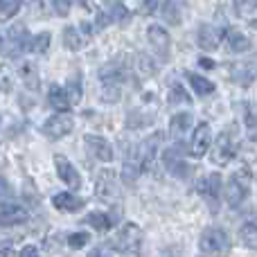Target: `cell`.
<instances>
[{
    "label": "cell",
    "instance_id": "obj_1",
    "mask_svg": "<svg viewBox=\"0 0 257 257\" xmlns=\"http://www.w3.org/2000/svg\"><path fill=\"white\" fill-rule=\"evenodd\" d=\"M142 230L136 226V223H124L120 228V232L115 235L113 239V248L120 250L122 255H128V257H136L142 253Z\"/></svg>",
    "mask_w": 257,
    "mask_h": 257
},
{
    "label": "cell",
    "instance_id": "obj_2",
    "mask_svg": "<svg viewBox=\"0 0 257 257\" xmlns=\"http://www.w3.org/2000/svg\"><path fill=\"white\" fill-rule=\"evenodd\" d=\"M199 248L210 257H226L230 253V237L223 228H208L201 235Z\"/></svg>",
    "mask_w": 257,
    "mask_h": 257
},
{
    "label": "cell",
    "instance_id": "obj_3",
    "mask_svg": "<svg viewBox=\"0 0 257 257\" xmlns=\"http://www.w3.org/2000/svg\"><path fill=\"white\" fill-rule=\"evenodd\" d=\"M248 190H250V174L246 169H239L235 172L226 183V190H223V199L230 208H239L241 203L246 201L248 196Z\"/></svg>",
    "mask_w": 257,
    "mask_h": 257
},
{
    "label": "cell",
    "instance_id": "obj_4",
    "mask_svg": "<svg viewBox=\"0 0 257 257\" xmlns=\"http://www.w3.org/2000/svg\"><path fill=\"white\" fill-rule=\"evenodd\" d=\"M235 154H237L235 138H232L228 131L219 133V136L214 138L212 154H210V158H212V163H214V165H219V167H223V165H228L232 158H235Z\"/></svg>",
    "mask_w": 257,
    "mask_h": 257
},
{
    "label": "cell",
    "instance_id": "obj_5",
    "mask_svg": "<svg viewBox=\"0 0 257 257\" xmlns=\"http://www.w3.org/2000/svg\"><path fill=\"white\" fill-rule=\"evenodd\" d=\"M163 163H165V167H167V172L169 174H174L176 178H190V167H187V163H185V158H183V149H181V145H176V147H169L167 151L163 154Z\"/></svg>",
    "mask_w": 257,
    "mask_h": 257
},
{
    "label": "cell",
    "instance_id": "obj_6",
    "mask_svg": "<svg viewBox=\"0 0 257 257\" xmlns=\"http://www.w3.org/2000/svg\"><path fill=\"white\" fill-rule=\"evenodd\" d=\"M72 128H75V120H72L68 113H59V115L48 117V122L41 126V131H43L50 140H59V138L68 136Z\"/></svg>",
    "mask_w": 257,
    "mask_h": 257
},
{
    "label": "cell",
    "instance_id": "obj_7",
    "mask_svg": "<svg viewBox=\"0 0 257 257\" xmlns=\"http://www.w3.org/2000/svg\"><path fill=\"white\" fill-rule=\"evenodd\" d=\"M210 142H212V131H210L208 122H201L199 126L192 133V142H190V156L192 158H203L210 151Z\"/></svg>",
    "mask_w": 257,
    "mask_h": 257
},
{
    "label": "cell",
    "instance_id": "obj_8",
    "mask_svg": "<svg viewBox=\"0 0 257 257\" xmlns=\"http://www.w3.org/2000/svg\"><path fill=\"white\" fill-rule=\"evenodd\" d=\"M54 167H57L59 178L66 183V187H70V190H79L81 187V176H79V172L75 169V165H72L66 156H61V154L54 156Z\"/></svg>",
    "mask_w": 257,
    "mask_h": 257
},
{
    "label": "cell",
    "instance_id": "obj_9",
    "mask_svg": "<svg viewBox=\"0 0 257 257\" xmlns=\"http://www.w3.org/2000/svg\"><path fill=\"white\" fill-rule=\"evenodd\" d=\"M219 192H221V176L219 174H208L199 183V194L208 201L212 212H217V208H219Z\"/></svg>",
    "mask_w": 257,
    "mask_h": 257
},
{
    "label": "cell",
    "instance_id": "obj_10",
    "mask_svg": "<svg viewBox=\"0 0 257 257\" xmlns=\"http://www.w3.org/2000/svg\"><path fill=\"white\" fill-rule=\"evenodd\" d=\"M84 145L86 149H88V154L93 156L95 160H99V163H111L115 156H113V147L108 145V140H104V138L99 136H84Z\"/></svg>",
    "mask_w": 257,
    "mask_h": 257
},
{
    "label": "cell",
    "instance_id": "obj_11",
    "mask_svg": "<svg viewBox=\"0 0 257 257\" xmlns=\"http://www.w3.org/2000/svg\"><path fill=\"white\" fill-rule=\"evenodd\" d=\"M230 79L239 86H250L257 79V59L253 61H241L230 66Z\"/></svg>",
    "mask_w": 257,
    "mask_h": 257
},
{
    "label": "cell",
    "instance_id": "obj_12",
    "mask_svg": "<svg viewBox=\"0 0 257 257\" xmlns=\"http://www.w3.org/2000/svg\"><path fill=\"white\" fill-rule=\"evenodd\" d=\"M30 43V34H27L25 25H14L9 30V39H7V50H3L7 57H18L23 50H27Z\"/></svg>",
    "mask_w": 257,
    "mask_h": 257
},
{
    "label": "cell",
    "instance_id": "obj_13",
    "mask_svg": "<svg viewBox=\"0 0 257 257\" xmlns=\"http://www.w3.org/2000/svg\"><path fill=\"white\" fill-rule=\"evenodd\" d=\"M221 41H223V34L217 30V27L208 25V23H203V25L199 27V32H196V43H199L201 50H208V52L219 50Z\"/></svg>",
    "mask_w": 257,
    "mask_h": 257
},
{
    "label": "cell",
    "instance_id": "obj_14",
    "mask_svg": "<svg viewBox=\"0 0 257 257\" xmlns=\"http://www.w3.org/2000/svg\"><path fill=\"white\" fill-rule=\"evenodd\" d=\"M147 39H149V43L154 45L156 50H158L160 57L167 59L169 45H172V39H169V32L165 30V27H160V25H149V30H147Z\"/></svg>",
    "mask_w": 257,
    "mask_h": 257
},
{
    "label": "cell",
    "instance_id": "obj_15",
    "mask_svg": "<svg viewBox=\"0 0 257 257\" xmlns=\"http://www.w3.org/2000/svg\"><path fill=\"white\" fill-rule=\"evenodd\" d=\"M30 219V212L21 205H3L0 208V226L3 228H12V226H21Z\"/></svg>",
    "mask_w": 257,
    "mask_h": 257
},
{
    "label": "cell",
    "instance_id": "obj_16",
    "mask_svg": "<svg viewBox=\"0 0 257 257\" xmlns=\"http://www.w3.org/2000/svg\"><path fill=\"white\" fill-rule=\"evenodd\" d=\"M221 34L230 52H248L250 50V39L246 34H241L239 30H235V27H226Z\"/></svg>",
    "mask_w": 257,
    "mask_h": 257
},
{
    "label": "cell",
    "instance_id": "obj_17",
    "mask_svg": "<svg viewBox=\"0 0 257 257\" xmlns=\"http://www.w3.org/2000/svg\"><path fill=\"white\" fill-rule=\"evenodd\" d=\"M124 75H126V70H124V66H122L120 61H111V63H106V66L99 70V79H102V84L104 86H120V81L124 79Z\"/></svg>",
    "mask_w": 257,
    "mask_h": 257
},
{
    "label": "cell",
    "instance_id": "obj_18",
    "mask_svg": "<svg viewBox=\"0 0 257 257\" xmlns=\"http://www.w3.org/2000/svg\"><path fill=\"white\" fill-rule=\"evenodd\" d=\"M52 205L61 212H77V210H81L84 201L79 196H75L72 192H59V194L52 196Z\"/></svg>",
    "mask_w": 257,
    "mask_h": 257
},
{
    "label": "cell",
    "instance_id": "obj_19",
    "mask_svg": "<svg viewBox=\"0 0 257 257\" xmlns=\"http://www.w3.org/2000/svg\"><path fill=\"white\" fill-rule=\"evenodd\" d=\"M239 237L248 248H257V212H253L239 228Z\"/></svg>",
    "mask_w": 257,
    "mask_h": 257
},
{
    "label": "cell",
    "instance_id": "obj_20",
    "mask_svg": "<svg viewBox=\"0 0 257 257\" xmlns=\"http://www.w3.org/2000/svg\"><path fill=\"white\" fill-rule=\"evenodd\" d=\"M133 68H136V75L140 77V79H149V77L156 75V63L149 54H142V52L136 54V59H133Z\"/></svg>",
    "mask_w": 257,
    "mask_h": 257
},
{
    "label": "cell",
    "instance_id": "obj_21",
    "mask_svg": "<svg viewBox=\"0 0 257 257\" xmlns=\"http://www.w3.org/2000/svg\"><path fill=\"white\" fill-rule=\"evenodd\" d=\"M18 75H21V79L25 81L27 88L39 90V84H41V79H39V68H36L32 61H23L21 66H18Z\"/></svg>",
    "mask_w": 257,
    "mask_h": 257
},
{
    "label": "cell",
    "instance_id": "obj_22",
    "mask_svg": "<svg viewBox=\"0 0 257 257\" xmlns=\"http://www.w3.org/2000/svg\"><path fill=\"white\" fill-rule=\"evenodd\" d=\"M48 104L54 108V111H59V113H66L68 108H70V102H68V97H66V90L61 88V86H50V90H48Z\"/></svg>",
    "mask_w": 257,
    "mask_h": 257
},
{
    "label": "cell",
    "instance_id": "obj_23",
    "mask_svg": "<svg viewBox=\"0 0 257 257\" xmlns=\"http://www.w3.org/2000/svg\"><path fill=\"white\" fill-rule=\"evenodd\" d=\"M192 126V113H176L172 115V122H169V131H172L174 138H183Z\"/></svg>",
    "mask_w": 257,
    "mask_h": 257
},
{
    "label": "cell",
    "instance_id": "obj_24",
    "mask_svg": "<svg viewBox=\"0 0 257 257\" xmlns=\"http://www.w3.org/2000/svg\"><path fill=\"white\" fill-rule=\"evenodd\" d=\"M187 81H190L192 90H194L196 95H201V97L214 93V84H212V81L205 79V77H201V75H196V72H187Z\"/></svg>",
    "mask_w": 257,
    "mask_h": 257
},
{
    "label": "cell",
    "instance_id": "obj_25",
    "mask_svg": "<svg viewBox=\"0 0 257 257\" xmlns=\"http://www.w3.org/2000/svg\"><path fill=\"white\" fill-rule=\"evenodd\" d=\"M115 192V172H102V176L97 178V194L108 199Z\"/></svg>",
    "mask_w": 257,
    "mask_h": 257
},
{
    "label": "cell",
    "instance_id": "obj_26",
    "mask_svg": "<svg viewBox=\"0 0 257 257\" xmlns=\"http://www.w3.org/2000/svg\"><path fill=\"white\" fill-rule=\"evenodd\" d=\"M84 36H81V32L77 30V27H66L63 30V45H66L70 52H77V50H81V45H84Z\"/></svg>",
    "mask_w": 257,
    "mask_h": 257
},
{
    "label": "cell",
    "instance_id": "obj_27",
    "mask_svg": "<svg viewBox=\"0 0 257 257\" xmlns=\"http://www.w3.org/2000/svg\"><path fill=\"white\" fill-rule=\"evenodd\" d=\"M86 223H88L90 228H95V230L104 232V230H108V228L113 226V219L108 217L106 212H90L88 217H86Z\"/></svg>",
    "mask_w": 257,
    "mask_h": 257
},
{
    "label": "cell",
    "instance_id": "obj_28",
    "mask_svg": "<svg viewBox=\"0 0 257 257\" xmlns=\"http://www.w3.org/2000/svg\"><path fill=\"white\" fill-rule=\"evenodd\" d=\"M66 97L70 104H79L81 99V81H79V75H72L70 79L66 81Z\"/></svg>",
    "mask_w": 257,
    "mask_h": 257
},
{
    "label": "cell",
    "instance_id": "obj_29",
    "mask_svg": "<svg viewBox=\"0 0 257 257\" xmlns=\"http://www.w3.org/2000/svg\"><path fill=\"white\" fill-rule=\"evenodd\" d=\"M48 48H50V34L48 32L36 34L34 39H30V43H27V50H32V52H36V54H43Z\"/></svg>",
    "mask_w": 257,
    "mask_h": 257
},
{
    "label": "cell",
    "instance_id": "obj_30",
    "mask_svg": "<svg viewBox=\"0 0 257 257\" xmlns=\"http://www.w3.org/2000/svg\"><path fill=\"white\" fill-rule=\"evenodd\" d=\"M21 9V0H0V21H9Z\"/></svg>",
    "mask_w": 257,
    "mask_h": 257
},
{
    "label": "cell",
    "instance_id": "obj_31",
    "mask_svg": "<svg viewBox=\"0 0 257 257\" xmlns=\"http://www.w3.org/2000/svg\"><path fill=\"white\" fill-rule=\"evenodd\" d=\"M12 88H14V72L7 63H3V66H0V90L9 93Z\"/></svg>",
    "mask_w": 257,
    "mask_h": 257
},
{
    "label": "cell",
    "instance_id": "obj_32",
    "mask_svg": "<svg viewBox=\"0 0 257 257\" xmlns=\"http://www.w3.org/2000/svg\"><path fill=\"white\" fill-rule=\"evenodd\" d=\"M244 122L250 131H257V104L255 102L244 104Z\"/></svg>",
    "mask_w": 257,
    "mask_h": 257
},
{
    "label": "cell",
    "instance_id": "obj_33",
    "mask_svg": "<svg viewBox=\"0 0 257 257\" xmlns=\"http://www.w3.org/2000/svg\"><path fill=\"white\" fill-rule=\"evenodd\" d=\"M237 12L244 18H253L257 14V0H235Z\"/></svg>",
    "mask_w": 257,
    "mask_h": 257
},
{
    "label": "cell",
    "instance_id": "obj_34",
    "mask_svg": "<svg viewBox=\"0 0 257 257\" xmlns=\"http://www.w3.org/2000/svg\"><path fill=\"white\" fill-rule=\"evenodd\" d=\"M169 102L172 104H187L190 102V95L185 93V88H183L181 84H174L172 90H169Z\"/></svg>",
    "mask_w": 257,
    "mask_h": 257
},
{
    "label": "cell",
    "instance_id": "obj_35",
    "mask_svg": "<svg viewBox=\"0 0 257 257\" xmlns=\"http://www.w3.org/2000/svg\"><path fill=\"white\" fill-rule=\"evenodd\" d=\"M88 241H90L88 232H72V235H68V246H70V248H75V250L84 248Z\"/></svg>",
    "mask_w": 257,
    "mask_h": 257
},
{
    "label": "cell",
    "instance_id": "obj_36",
    "mask_svg": "<svg viewBox=\"0 0 257 257\" xmlns=\"http://www.w3.org/2000/svg\"><path fill=\"white\" fill-rule=\"evenodd\" d=\"M120 95H122V90H120V86H102V99L106 104H115L117 99H120Z\"/></svg>",
    "mask_w": 257,
    "mask_h": 257
},
{
    "label": "cell",
    "instance_id": "obj_37",
    "mask_svg": "<svg viewBox=\"0 0 257 257\" xmlns=\"http://www.w3.org/2000/svg\"><path fill=\"white\" fill-rule=\"evenodd\" d=\"M163 16H165V21H167V23H174V25H178V23H181L178 9H176V5H174L172 0H167V3H165V7H163Z\"/></svg>",
    "mask_w": 257,
    "mask_h": 257
},
{
    "label": "cell",
    "instance_id": "obj_38",
    "mask_svg": "<svg viewBox=\"0 0 257 257\" xmlns=\"http://www.w3.org/2000/svg\"><path fill=\"white\" fill-rule=\"evenodd\" d=\"M14 192H12V185H9L7 181H5L3 176H0V203H5V201H12Z\"/></svg>",
    "mask_w": 257,
    "mask_h": 257
},
{
    "label": "cell",
    "instance_id": "obj_39",
    "mask_svg": "<svg viewBox=\"0 0 257 257\" xmlns=\"http://www.w3.org/2000/svg\"><path fill=\"white\" fill-rule=\"evenodd\" d=\"M165 3H167V0H145V14H156V12H163Z\"/></svg>",
    "mask_w": 257,
    "mask_h": 257
},
{
    "label": "cell",
    "instance_id": "obj_40",
    "mask_svg": "<svg viewBox=\"0 0 257 257\" xmlns=\"http://www.w3.org/2000/svg\"><path fill=\"white\" fill-rule=\"evenodd\" d=\"M52 7L59 16H68L70 14V0H52Z\"/></svg>",
    "mask_w": 257,
    "mask_h": 257
},
{
    "label": "cell",
    "instance_id": "obj_41",
    "mask_svg": "<svg viewBox=\"0 0 257 257\" xmlns=\"http://www.w3.org/2000/svg\"><path fill=\"white\" fill-rule=\"evenodd\" d=\"M21 257H41V253L36 246H25V248L21 250Z\"/></svg>",
    "mask_w": 257,
    "mask_h": 257
},
{
    "label": "cell",
    "instance_id": "obj_42",
    "mask_svg": "<svg viewBox=\"0 0 257 257\" xmlns=\"http://www.w3.org/2000/svg\"><path fill=\"white\" fill-rule=\"evenodd\" d=\"M199 66L201 68H205V70H212V68H214V61H212V59H199Z\"/></svg>",
    "mask_w": 257,
    "mask_h": 257
},
{
    "label": "cell",
    "instance_id": "obj_43",
    "mask_svg": "<svg viewBox=\"0 0 257 257\" xmlns=\"http://www.w3.org/2000/svg\"><path fill=\"white\" fill-rule=\"evenodd\" d=\"M79 5H84L86 9H93V0H77Z\"/></svg>",
    "mask_w": 257,
    "mask_h": 257
},
{
    "label": "cell",
    "instance_id": "obj_44",
    "mask_svg": "<svg viewBox=\"0 0 257 257\" xmlns=\"http://www.w3.org/2000/svg\"><path fill=\"white\" fill-rule=\"evenodd\" d=\"M0 50H3V34H0Z\"/></svg>",
    "mask_w": 257,
    "mask_h": 257
},
{
    "label": "cell",
    "instance_id": "obj_45",
    "mask_svg": "<svg viewBox=\"0 0 257 257\" xmlns=\"http://www.w3.org/2000/svg\"><path fill=\"white\" fill-rule=\"evenodd\" d=\"M108 3H115V5H117V3H120V0H108Z\"/></svg>",
    "mask_w": 257,
    "mask_h": 257
}]
</instances>
